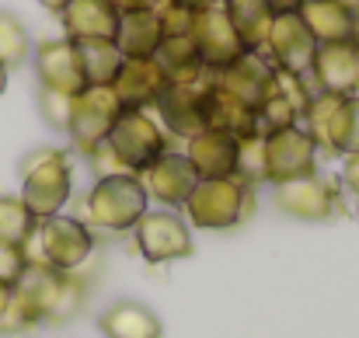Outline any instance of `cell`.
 <instances>
[{"instance_id": "obj_1", "label": "cell", "mask_w": 359, "mask_h": 338, "mask_svg": "<svg viewBox=\"0 0 359 338\" xmlns=\"http://www.w3.org/2000/svg\"><path fill=\"white\" fill-rule=\"evenodd\" d=\"M21 203L35 220L60 217L74 196V168L70 154L60 147H35L21 157Z\"/></svg>"}, {"instance_id": "obj_2", "label": "cell", "mask_w": 359, "mask_h": 338, "mask_svg": "<svg viewBox=\"0 0 359 338\" xmlns=\"http://www.w3.org/2000/svg\"><path fill=\"white\" fill-rule=\"evenodd\" d=\"M147 189L140 182V175H105L95 178L91 192L84 196V213L77 220L88 227L109 230V234H126L140 224V217L147 213Z\"/></svg>"}, {"instance_id": "obj_3", "label": "cell", "mask_w": 359, "mask_h": 338, "mask_svg": "<svg viewBox=\"0 0 359 338\" xmlns=\"http://www.w3.org/2000/svg\"><path fill=\"white\" fill-rule=\"evenodd\" d=\"M255 189L241 178H210L199 182L182 206L189 224L199 230H234L255 217Z\"/></svg>"}, {"instance_id": "obj_4", "label": "cell", "mask_w": 359, "mask_h": 338, "mask_svg": "<svg viewBox=\"0 0 359 338\" xmlns=\"http://www.w3.org/2000/svg\"><path fill=\"white\" fill-rule=\"evenodd\" d=\"M84 279L77 272H60V269H49V265H39V262H28L21 279L14 283V293H21L32 311L39 314V321L46 325H60L67 318H74L84 304Z\"/></svg>"}, {"instance_id": "obj_5", "label": "cell", "mask_w": 359, "mask_h": 338, "mask_svg": "<svg viewBox=\"0 0 359 338\" xmlns=\"http://www.w3.org/2000/svg\"><path fill=\"white\" fill-rule=\"evenodd\" d=\"M95 251V234L91 227L77 217H49L39 220V230L25 244V258L60 269V272H77Z\"/></svg>"}, {"instance_id": "obj_6", "label": "cell", "mask_w": 359, "mask_h": 338, "mask_svg": "<svg viewBox=\"0 0 359 338\" xmlns=\"http://www.w3.org/2000/svg\"><path fill=\"white\" fill-rule=\"evenodd\" d=\"M105 143L122 161V168L133 175H143L161 154L171 150V136L164 133V126L157 119H150L147 109H122L116 126L105 136Z\"/></svg>"}, {"instance_id": "obj_7", "label": "cell", "mask_w": 359, "mask_h": 338, "mask_svg": "<svg viewBox=\"0 0 359 338\" xmlns=\"http://www.w3.org/2000/svg\"><path fill=\"white\" fill-rule=\"evenodd\" d=\"M272 199H276V210L293 217V220H307V224H321V220H332V217H342L346 206H342V192H339V182L332 175H311V178H300V182H286V185H272Z\"/></svg>"}, {"instance_id": "obj_8", "label": "cell", "mask_w": 359, "mask_h": 338, "mask_svg": "<svg viewBox=\"0 0 359 338\" xmlns=\"http://www.w3.org/2000/svg\"><path fill=\"white\" fill-rule=\"evenodd\" d=\"M276 70H286V74H300L307 77L311 74V63H314V53H318V39L311 35V28L304 25L300 11H279L269 25V35L258 49Z\"/></svg>"}, {"instance_id": "obj_9", "label": "cell", "mask_w": 359, "mask_h": 338, "mask_svg": "<svg viewBox=\"0 0 359 338\" xmlns=\"http://www.w3.org/2000/svg\"><path fill=\"white\" fill-rule=\"evenodd\" d=\"M133 234H136V251L147 265H168L196 251L192 230L175 210H147L140 224L133 227Z\"/></svg>"}, {"instance_id": "obj_10", "label": "cell", "mask_w": 359, "mask_h": 338, "mask_svg": "<svg viewBox=\"0 0 359 338\" xmlns=\"http://www.w3.org/2000/svg\"><path fill=\"white\" fill-rule=\"evenodd\" d=\"M318 175V147L304 133V126L265 133V182L286 185Z\"/></svg>"}, {"instance_id": "obj_11", "label": "cell", "mask_w": 359, "mask_h": 338, "mask_svg": "<svg viewBox=\"0 0 359 338\" xmlns=\"http://www.w3.org/2000/svg\"><path fill=\"white\" fill-rule=\"evenodd\" d=\"M119 112H122V102H119V95H116L112 84L84 88V91L74 98L70 129H67V136L74 140L77 154H91V150L109 136V129L116 126Z\"/></svg>"}, {"instance_id": "obj_12", "label": "cell", "mask_w": 359, "mask_h": 338, "mask_svg": "<svg viewBox=\"0 0 359 338\" xmlns=\"http://www.w3.org/2000/svg\"><path fill=\"white\" fill-rule=\"evenodd\" d=\"M217 84V74L206 70L199 81H189V84H168L164 95L157 98V112L164 122V133L171 136H182V140H192L196 133H203V98L206 91Z\"/></svg>"}, {"instance_id": "obj_13", "label": "cell", "mask_w": 359, "mask_h": 338, "mask_svg": "<svg viewBox=\"0 0 359 338\" xmlns=\"http://www.w3.org/2000/svg\"><path fill=\"white\" fill-rule=\"evenodd\" d=\"M32 67H35L39 88H46V91H60V95L77 98L88 88L77 46L70 39H46V42H39L35 53H32Z\"/></svg>"}, {"instance_id": "obj_14", "label": "cell", "mask_w": 359, "mask_h": 338, "mask_svg": "<svg viewBox=\"0 0 359 338\" xmlns=\"http://www.w3.org/2000/svg\"><path fill=\"white\" fill-rule=\"evenodd\" d=\"M192 39H196V49L203 56V67L220 74L227 70L234 60H241L248 49L241 42V35L234 32L227 11L217 4V7H206V11H196V25H192Z\"/></svg>"}, {"instance_id": "obj_15", "label": "cell", "mask_w": 359, "mask_h": 338, "mask_svg": "<svg viewBox=\"0 0 359 338\" xmlns=\"http://www.w3.org/2000/svg\"><path fill=\"white\" fill-rule=\"evenodd\" d=\"M349 105L353 98L346 95H328V91H314L307 112H304V133L314 140L318 150L332 154V157H346V136H349Z\"/></svg>"}, {"instance_id": "obj_16", "label": "cell", "mask_w": 359, "mask_h": 338, "mask_svg": "<svg viewBox=\"0 0 359 338\" xmlns=\"http://www.w3.org/2000/svg\"><path fill=\"white\" fill-rule=\"evenodd\" d=\"M307 77H311L314 91H328V95L356 98L359 95V46L353 42V39L318 46Z\"/></svg>"}, {"instance_id": "obj_17", "label": "cell", "mask_w": 359, "mask_h": 338, "mask_svg": "<svg viewBox=\"0 0 359 338\" xmlns=\"http://www.w3.org/2000/svg\"><path fill=\"white\" fill-rule=\"evenodd\" d=\"M140 182H143L147 196H150V199H157V203H164L168 210L185 206V203H189V196H192V189L199 185L196 168H192V164H189V157H185V154H178V150L161 154V157H157V161L140 175Z\"/></svg>"}, {"instance_id": "obj_18", "label": "cell", "mask_w": 359, "mask_h": 338, "mask_svg": "<svg viewBox=\"0 0 359 338\" xmlns=\"http://www.w3.org/2000/svg\"><path fill=\"white\" fill-rule=\"evenodd\" d=\"M122 14L109 4V0H70L60 11V25H63V39L70 42H116L119 35Z\"/></svg>"}, {"instance_id": "obj_19", "label": "cell", "mask_w": 359, "mask_h": 338, "mask_svg": "<svg viewBox=\"0 0 359 338\" xmlns=\"http://www.w3.org/2000/svg\"><path fill=\"white\" fill-rule=\"evenodd\" d=\"M238 150L241 140L231 133H220V129H203L189 140V164L196 168V178L199 182H210V178H234L238 175Z\"/></svg>"}, {"instance_id": "obj_20", "label": "cell", "mask_w": 359, "mask_h": 338, "mask_svg": "<svg viewBox=\"0 0 359 338\" xmlns=\"http://www.w3.org/2000/svg\"><path fill=\"white\" fill-rule=\"evenodd\" d=\"M217 84H220L224 91H231L234 98H241L244 105L258 109V105L272 95V88H276V67H272L262 53H251V49H248L241 60H234L227 70L217 74Z\"/></svg>"}, {"instance_id": "obj_21", "label": "cell", "mask_w": 359, "mask_h": 338, "mask_svg": "<svg viewBox=\"0 0 359 338\" xmlns=\"http://www.w3.org/2000/svg\"><path fill=\"white\" fill-rule=\"evenodd\" d=\"M112 88L119 95L122 109H154L168 88V77L157 60H122Z\"/></svg>"}, {"instance_id": "obj_22", "label": "cell", "mask_w": 359, "mask_h": 338, "mask_svg": "<svg viewBox=\"0 0 359 338\" xmlns=\"http://www.w3.org/2000/svg\"><path fill=\"white\" fill-rule=\"evenodd\" d=\"M203 126L206 129H220L231 136H262L258 133V112L251 105H244L241 98H234L231 91H224L220 84H213L203 98Z\"/></svg>"}, {"instance_id": "obj_23", "label": "cell", "mask_w": 359, "mask_h": 338, "mask_svg": "<svg viewBox=\"0 0 359 338\" xmlns=\"http://www.w3.org/2000/svg\"><path fill=\"white\" fill-rule=\"evenodd\" d=\"M98 328L105 338H161L164 335V325L161 318L140 304V300H116L112 307L102 311L98 318Z\"/></svg>"}, {"instance_id": "obj_24", "label": "cell", "mask_w": 359, "mask_h": 338, "mask_svg": "<svg viewBox=\"0 0 359 338\" xmlns=\"http://www.w3.org/2000/svg\"><path fill=\"white\" fill-rule=\"evenodd\" d=\"M300 18H304V25L311 28V35L318 39V46L353 39L356 11L346 7L342 0H304V4H300Z\"/></svg>"}, {"instance_id": "obj_25", "label": "cell", "mask_w": 359, "mask_h": 338, "mask_svg": "<svg viewBox=\"0 0 359 338\" xmlns=\"http://www.w3.org/2000/svg\"><path fill=\"white\" fill-rule=\"evenodd\" d=\"M161 42H164V35H161V25H157V14L154 11L122 14L119 35H116V46H119L122 60H154L157 49H161Z\"/></svg>"}, {"instance_id": "obj_26", "label": "cell", "mask_w": 359, "mask_h": 338, "mask_svg": "<svg viewBox=\"0 0 359 338\" xmlns=\"http://www.w3.org/2000/svg\"><path fill=\"white\" fill-rule=\"evenodd\" d=\"M220 7L227 11V18H231L234 32L241 35L244 49L258 53L262 42H265V35H269V25L276 18L272 4L269 0H220Z\"/></svg>"}, {"instance_id": "obj_27", "label": "cell", "mask_w": 359, "mask_h": 338, "mask_svg": "<svg viewBox=\"0 0 359 338\" xmlns=\"http://www.w3.org/2000/svg\"><path fill=\"white\" fill-rule=\"evenodd\" d=\"M168 77V84H189V81H199L206 74L203 67V56L196 49V39L192 35H178V39H164L157 56H154Z\"/></svg>"}, {"instance_id": "obj_28", "label": "cell", "mask_w": 359, "mask_h": 338, "mask_svg": "<svg viewBox=\"0 0 359 338\" xmlns=\"http://www.w3.org/2000/svg\"><path fill=\"white\" fill-rule=\"evenodd\" d=\"M74 46H77V56H81L88 88H102V84H112L116 81V74H119V67H122V53L116 42L91 39V42H74Z\"/></svg>"}, {"instance_id": "obj_29", "label": "cell", "mask_w": 359, "mask_h": 338, "mask_svg": "<svg viewBox=\"0 0 359 338\" xmlns=\"http://www.w3.org/2000/svg\"><path fill=\"white\" fill-rule=\"evenodd\" d=\"M35 230H39V220L21 203V196H0V244L25 248Z\"/></svg>"}, {"instance_id": "obj_30", "label": "cell", "mask_w": 359, "mask_h": 338, "mask_svg": "<svg viewBox=\"0 0 359 338\" xmlns=\"http://www.w3.org/2000/svg\"><path fill=\"white\" fill-rule=\"evenodd\" d=\"M32 56V39H28V28L18 14L11 11H0V63L7 70L28 63Z\"/></svg>"}, {"instance_id": "obj_31", "label": "cell", "mask_w": 359, "mask_h": 338, "mask_svg": "<svg viewBox=\"0 0 359 338\" xmlns=\"http://www.w3.org/2000/svg\"><path fill=\"white\" fill-rule=\"evenodd\" d=\"M241 182H248L251 189L258 182H265V136H244L238 150V175Z\"/></svg>"}, {"instance_id": "obj_32", "label": "cell", "mask_w": 359, "mask_h": 338, "mask_svg": "<svg viewBox=\"0 0 359 338\" xmlns=\"http://www.w3.org/2000/svg\"><path fill=\"white\" fill-rule=\"evenodd\" d=\"M42 321H39V314L32 311V304L21 297V293H14L11 290V300H7V307H4V314H0V335H25V332H32V328H39Z\"/></svg>"}, {"instance_id": "obj_33", "label": "cell", "mask_w": 359, "mask_h": 338, "mask_svg": "<svg viewBox=\"0 0 359 338\" xmlns=\"http://www.w3.org/2000/svg\"><path fill=\"white\" fill-rule=\"evenodd\" d=\"M157 14V25H161V35L164 39H178V35H192V25H196V11L185 7V4H175V0H164L154 7Z\"/></svg>"}, {"instance_id": "obj_34", "label": "cell", "mask_w": 359, "mask_h": 338, "mask_svg": "<svg viewBox=\"0 0 359 338\" xmlns=\"http://www.w3.org/2000/svg\"><path fill=\"white\" fill-rule=\"evenodd\" d=\"M70 109H74V98H70V95H60V91H46V88H39V115L46 119L49 129L67 133V129H70Z\"/></svg>"}, {"instance_id": "obj_35", "label": "cell", "mask_w": 359, "mask_h": 338, "mask_svg": "<svg viewBox=\"0 0 359 338\" xmlns=\"http://www.w3.org/2000/svg\"><path fill=\"white\" fill-rule=\"evenodd\" d=\"M28 258H25V248H14V244H0V283L4 286H14L25 272Z\"/></svg>"}, {"instance_id": "obj_36", "label": "cell", "mask_w": 359, "mask_h": 338, "mask_svg": "<svg viewBox=\"0 0 359 338\" xmlns=\"http://www.w3.org/2000/svg\"><path fill=\"white\" fill-rule=\"evenodd\" d=\"M342 185H346L349 196H356V203H359V154L346 157V164H342Z\"/></svg>"}, {"instance_id": "obj_37", "label": "cell", "mask_w": 359, "mask_h": 338, "mask_svg": "<svg viewBox=\"0 0 359 338\" xmlns=\"http://www.w3.org/2000/svg\"><path fill=\"white\" fill-rule=\"evenodd\" d=\"M359 154V95L349 105V136H346V157Z\"/></svg>"}, {"instance_id": "obj_38", "label": "cell", "mask_w": 359, "mask_h": 338, "mask_svg": "<svg viewBox=\"0 0 359 338\" xmlns=\"http://www.w3.org/2000/svg\"><path fill=\"white\" fill-rule=\"evenodd\" d=\"M119 14H133V11H154L157 4H164V0H109Z\"/></svg>"}, {"instance_id": "obj_39", "label": "cell", "mask_w": 359, "mask_h": 338, "mask_svg": "<svg viewBox=\"0 0 359 338\" xmlns=\"http://www.w3.org/2000/svg\"><path fill=\"white\" fill-rule=\"evenodd\" d=\"M269 4H272V11L279 14V11H300L304 0H269Z\"/></svg>"}, {"instance_id": "obj_40", "label": "cell", "mask_w": 359, "mask_h": 338, "mask_svg": "<svg viewBox=\"0 0 359 338\" xmlns=\"http://www.w3.org/2000/svg\"><path fill=\"white\" fill-rule=\"evenodd\" d=\"M175 4H185V7H192V11H206V7H217L220 0H175Z\"/></svg>"}, {"instance_id": "obj_41", "label": "cell", "mask_w": 359, "mask_h": 338, "mask_svg": "<svg viewBox=\"0 0 359 338\" xmlns=\"http://www.w3.org/2000/svg\"><path fill=\"white\" fill-rule=\"evenodd\" d=\"M39 4H42L46 11H53V14H60V11H63V7H67L70 0H39Z\"/></svg>"}, {"instance_id": "obj_42", "label": "cell", "mask_w": 359, "mask_h": 338, "mask_svg": "<svg viewBox=\"0 0 359 338\" xmlns=\"http://www.w3.org/2000/svg\"><path fill=\"white\" fill-rule=\"evenodd\" d=\"M11 290H14V286H4V283H0V314H4V307H7V300H11Z\"/></svg>"}, {"instance_id": "obj_43", "label": "cell", "mask_w": 359, "mask_h": 338, "mask_svg": "<svg viewBox=\"0 0 359 338\" xmlns=\"http://www.w3.org/2000/svg\"><path fill=\"white\" fill-rule=\"evenodd\" d=\"M7 74H11V70H7V67H4V63H0V95H4V91H7Z\"/></svg>"}, {"instance_id": "obj_44", "label": "cell", "mask_w": 359, "mask_h": 338, "mask_svg": "<svg viewBox=\"0 0 359 338\" xmlns=\"http://www.w3.org/2000/svg\"><path fill=\"white\" fill-rule=\"evenodd\" d=\"M353 42L359 46V11H356V25H353Z\"/></svg>"}, {"instance_id": "obj_45", "label": "cell", "mask_w": 359, "mask_h": 338, "mask_svg": "<svg viewBox=\"0 0 359 338\" xmlns=\"http://www.w3.org/2000/svg\"><path fill=\"white\" fill-rule=\"evenodd\" d=\"M346 7H353V11H359V0H342Z\"/></svg>"}, {"instance_id": "obj_46", "label": "cell", "mask_w": 359, "mask_h": 338, "mask_svg": "<svg viewBox=\"0 0 359 338\" xmlns=\"http://www.w3.org/2000/svg\"><path fill=\"white\" fill-rule=\"evenodd\" d=\"M356 220H359V203H356Z\"/></svg>"}]
</instances>
